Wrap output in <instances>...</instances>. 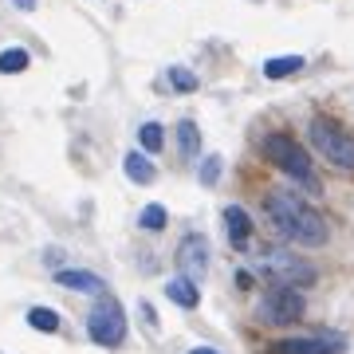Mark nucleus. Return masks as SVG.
Masks as SVG:
<instances>
[{
    "mask_svg": "<svg viewBox=\"0 0 354 354\" xmlns=\"http://www.w3.org/2000/svg\"><path fill=\"white\" fill-rule=\"evenodd\" d=\"M264 213L283 241L304 244V248H323V244H327V221H323L304 197H295V193L272 189L264 197Z\"/></svg>",
    "mask_w": 354,
    "mask_h": 354,
    "instance_id": "1",
    "label": "nucleus"
},
{
    "mask_svg": "<svg viewBox=\"0 0 354 354\" xmlns=\"http://www.w3.org/2000/svg\"><path fill=\"white\" fill-rule=\"evenodd\" d=\"M264 153H268V162L276 165V169H283L291 181H299V185H307L311 193H319L311 158H307V150L291 138V134H268V138H264Z\"/></svg>",
    "mask_w": 354,
    "mask_h": 354,
    "instance_id": "2",
    "label": "nucleus"
},
{
    "mask_svg": "<svg viewBox=\"0 0 354 354\" xmlns=\"http://www.w3.org/2000/svg\"><path fill=\"white\" fill-rule=\"evenodd\" d=\"M256 272L268 283H279V288H307V283H315V268L307 264L304 256L283 252V248H268V252L256 256Z\"/></svg>",
    "mask_w": 354,
    "mask_h": 354,
    "instance_id": "3",
    "label": "nucleus"
},
{
    "mask_svg": "<svg viewBox=\"0 0 354 354\" xmlns=\"http://www.w3.org/2000/svg\"><path fill=\"white\" fill-rule=\"evenodd\" d=\"M307 138L315 142V150L323 153L330 165H339V169H354V134H351V130H342L335 118H311Z\"/></svg>",
    "mask_w": 354,
    "mask_h": 354,
    "instance_id": "4",
    "label": "nucleus"
},
{
    "mask_svg": "<svg viewBox=\"0 0 354 354\" xmlns=\"http://www.w3.org/2000/svg\"><path fill=\"white\" fill-rule=\"evenodd\" d=\"M87 335L95 342H102V346H118V342L127 339V311H122V304H118V299H111L106 291H102L99 304L91 307Z\"/></svg>",
    "mask_w": 354,
    "mask_h": 354,
    "instance_id": "5",
    "label": "nucleus"
},
{
    "mask_svg": "<svg viewBox=\"0 0 354 354\" xmlns=\"http://www.w3.org/2000/svg\"><path fill=\"white\" fill-rule=\"evenodd\" d=\"M260 319L272 323V327L299 323L304 319V295H299V288H279V283H272V291L260 299Z\"/></svg>",
    "mask_w": 354,
    "mask_h": 354,
    "instance_id": "6",
    "label": "nucleus"
},
{
    "mask_svg": "<svg viewBox=\"0 0 354 354\" xmlns=\"http://www.w3.org/2000/svg\"><path fill=\"white\" fill-rule=\"evenodd\" d=\"M346 339L335 330H315V335H299V339H279L272 342L268 354H342Z\"/></svg>",
    "mask_w": 354,
    "mask_h": 354,
    "instance_id": "7",
    "label": "nucleus"
},
{
    "mask_svg": "<svg viewBox=\"0 0 354 354\" xmlns=\"http://www.w3.org/2000/svg\"><path fill=\"white\" fill-rule=\"evenodd\" d=\"M177 268H181V276L189 279H201L205 272H209V241L205 236H185L181 241V248H177Z\"/></svg>",
    "mask_w": 354,
    "mask_h": 354,
    "instance_id": "8",
    "label": "nucleus"
},
{
    "mask_svg": "<svg viewBox=\"0 0 354 354\" xmlns=\"http://www.w3.org/2000/svg\"><path fill=\"white\" fill-rule=\"evenodd\" d=\"M225 228H228V244L232 248H248V241H252V221H248V213H244L241 205H228L225 209Z\"/></svg>",
    "mask_w": 354,
    "mask_h": 354,
    "instance_id": "9",
    "label": "nucleus"
},
{
    "mask_svg": "<svg viewBox=\"0 0 354 354\" xmlns=\"http://www.w3.org/2000/svg\"><path fill=\"white\" fill-rule=\"evenodd\" d=\"M55 283H59V288H75V291H91V295H102V291H106V283H102L95 272H79V268L55 272Z\"/></svg>",
    "mask_w": 354,
    "mask_h": 354,
    "instance_id": "10",
    "label": "nucleus"
},
{
    "mask_svg": "<svg viewBox=\"0 0 354 354\" xmlns=\"http://www.w3.org/2000/svg\"><path fill=\"white\" fill-rule=\"evenodd\" d=\"M165 295L174 299L177 307H185V311H193V307L201 304V291H197V279H189V276H177V279H169L165 283Z\"/></svg>",
    "mask_w": 354,
    "mask_h": 354,
    "instance_id": "11",
    "label": "nucleus"
},
{
    "mask_svg": "<svg viewBox=\"0 0 354 354\" xmlns=\"http://www.w3.org/2000/svg\"><path fill=\"white\" fill-rule=\"evenodd\" d=\"M177 146H181V158H197L201 153V130H197V122H189V118L177 122Z\"/></svg>",
    "mask_w": 354,
    "mask_h": 354,
    "instance_id": "12",
    "label": "nucleus"
},
{
    "mask_svg": "<svg viewBox=\"0 0 354 354\" xmlns=\"http://www.w3.org/2000/svg\"><path fill=\"white\" fill-rule=\"evenodd\" d=\"M122 169H127V177L134 185H150L153 181V165H150L146 153H127V158H122Z\"/></svg>",
    "mask_w": 354,
    "mask_h": 354,
    "instance_id": "13",
    "label": "nucleus"
},
{
    "mask_svg": "<svg viewBox=\"0 0 354 354\" xmlns=\"http://www.w3.org/2000/svg\"><path fill=\"white\" fill-rule=\"evenodd\" d=\"M299 67H304V55H283V59H268L264 75L268 79H283V75H295Z\"/></svg>",
    "mask_w": 354,
    "mask_h": 354,
    "instance_id": "14",
    "label": "nucleus"
},
{
    "mask_svg": "<svg viewBox=\"0 0 354 354\" xmlns=\"http://www.w3.org/2000/svg\"><path fill=\"white\" fill-rule=\"evenodd\" d=\"M28 67V51L24 48H4L0 51V75H20Z\"/></svg>",
    "mask_w": 354,
    "mask_h": 354,
    "instance_id": "15",
    "label": "nucleus"
},
{
    "mask_svg": "<svg viewBox=\"0 0 354 354\" xmlns=\"http://www.w3.org/2000/svg\"><path fill=\"white\" fill-rule=\"evenodd\" d=\"M28 323L36 330H44V335H55V330H59V315L48 311V307H32V311H28Z\"/></svg>",
    "mask_w": 354,
    "mask_h": 354,
    "instance_id": "16",
    "label": "nucleus"
},
{
    "mask_svg": "<svg viewBox=\"0 0 354 354\" xmlns=\"http://www.w3.org/2000/svg\"><path fill=\"white\" fill-rule=\"evenodd\" d=\"M138 142H142V150L146 153H158L165 146V130L158 127V122H146V127L138 130Z\"/></svg>",
    "mask_w": 354,
    "mask_h": 354,
    "instance_id": "17",
    "label": "nucleus"
},
{
    "mask_svg": "<svg viewBox=\"0 0 354 354\" xmlns=\"http://www.w3.org/2000/svg\"><path fill=\"white\" fill-rule=\"evenodd\" d=\"M165 221H169V213H165L162 205H146V209H142V216H138V225L146 228V232H162Z\"/></svg>",
    "mask_w": 354,
    "mask_h": 354,
    "instance_id": "18",
    "label": "nucleus"
},
{
    "mask_svg": "<svg viewBox=\"0 0 354 354\" xmlns=\"http://www.w3.org/2000/svg\"><path fill=\"white\" fill-rule=\"evenodd\" d=\"M221 169H225V162H221V153H209V158L201 162V185H205V189L221 181Z\"/></svg>",
    "mask_w": 354,
    "mask_h": 354,
    "instance_id": "19",
    "label": "nucleus"
},
{
    "mask_svg": "<svg viewBox=\"0 0 354 354\" xmlns=\"http://www.w3.org/2000/svg\"><path fill=\"white\" fill-rule=\"evenodd\" d=\"M169 83H174V91H197V75L189 67H169Z\"/></svg>",
    "mask_w": 354,
    "mask_h": 354,
    "instance_id": "20",
    "label": "nucleus"
},
{
    "mask_svg": "<svg viewBox=\"0 0 354 354\" xmlns=\"http://www.w3.org/2000/svg\"><path fill=\"white\" fill-rule=\"evenodd\" d=\"M189 354H221V351H213V346H193Z\"/></svg>",
    "mask_w": 354,
    "mask_h": 354,
    "instance_id": "21",
    "label": "nucleus"
},
{
    "mask_svg": "<svg viewBox=\"0 0 354 354\" xmlns=\"http://www.w3.org/2000/svg\"><path fill=\"white\" fill-rule=\"evenodd\" d=\"M16 8H24L28 12V8H36V0H16Z\"/></svg>",
    "mask_w": 354,
    "mask_h": 354,
    "instance_id": "22",
    "label": "nucleus"
}]
</instances>
